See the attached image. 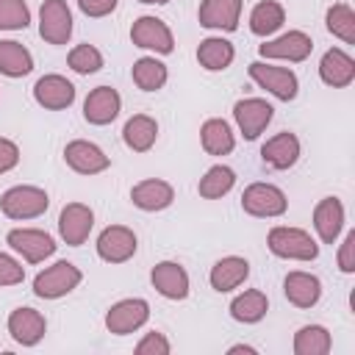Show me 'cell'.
<instances>
[{
	"mask_svg": "<svg viewBox=\"0 0 355 355\" xmlns=\"http://www.w3.org/2000/svg\"><path fill=\"white\" fill-rule=\"evenodd\" d=\"M311 50H313V39L305 31H286V33L258 44L261 58H277V61H288V64L305 61L311 55Z\"/></svg>",
	"mask_w": 355,
	"mask_h": 355,
	"instance_id": "9c48e42d",
	"label": "cell"
},
{
	"mask_svg": "<svg viewBox=\"0 0 355 355\" xmlns=\"http://www.w3.org/2000/svg\"><path fill=\"white\" fill-rule=\"evenodd\" d=\"M50 208V197L44 189L39 186H28V183H19V186H11L0 194V211L8 216V219H17V222H25V219H36L42 216L44 211Z\"/></svg>",
	"mask_w": 355,
	"mask_h": 355,
	"instance_id": "7a4b0ae2",
	"label": "cell"
},
{
	"mask_svg": "<svg viewBox=\"0 0 355 355\" xmlns=\"http://www.w3.org/2000/svg\"><path fill=\"white\" fill-rule=\"evenodd\" d=\"M83 280V272L72 261H55L53 266H44L33 277V294L39 300H61L69 291H75Z\"/></svg>",
	"mask_w": 355,
	"mask_h": 355,
	"instance_id": "3957f363",
	"label": "cell"
},
{
	"mask_svg": "<svg viewBox=\"0 0 355 355\" xmlns=\"http://www.w3.org/2000/svg\"><path fill=\"white\" fill-rule=\"evenodd\" d=\"M64 161L78 175H100L111 166V158L94 141H86V139H72L64 147Z\"/></svg>",
	"mask_w": 355,
	"mask_h": 355,
	"instance_id": "9a60e30c",
	"label": "cell"
},
{
	"mask_svg": "<svg viewBox=\"0 0 355 355\" xmlns=\"http://www.w3.org/2000/svg\"><path fill=\"white\" fill-rule=\"evenodd\" d=\"M288 208V200L283 194L280 186L275 183H250L244 191H241V211L250 214V216H258V219H275V216H283Z\"/></svg>",
	"mask_w": 355,
	"mask_h": 355,
	"instance_id": "277c9868",
	"label": "cell"
},
{
	"mask_svg": "<svg viewBox=\"0 0 355 355\" xmlns=\"http://www.w3.org/2000/svg\"><path fill=\"white\" fill-rule=\"evenodd\" d=\"M247 277H250V261L241 258V255H225L208 272V283L219 294H227V291L239 288Z\"/></svg>",
	"mask_w": 355,
	"mask_h": 355,
	"instance_id": "cb8c5ba5",
	"label": "cell"
},
{
	"mask_svg": "<svg viewBox=\"0 0 355 355\" xmlns=\"http://www.w3.org/2000/svg\"><path fill=\"white\" fill-rule=\"evenodd\" d=\"M261 161L272 169H291L300 161V139L291 130L275 133L261 144Z\"/></svg>",
	"mask_w": 355,
	"mask_h": 355,
	"instance_id": "603a6c76",
	"label": "cell"
},
{
	"mask_svg": "<svg viewBox=\"0 0 355 355\" xmlns=\"http://www.w3.org/2000/svg\"><path fill=\"white\" fill-rule=\"evenodd\" d=\"M200 144H202V150L208 155H227V153H233L236 136H233L230 122H225L222 116L205 119L202 128H200Z\"/></svg>",
	"mask_w": 355,
	"mask_h": 355,
	"instance_id": "484cf974",
	"label": "cell"
},
{
	"mask_svg": "<svg viewBox=\"0 0 355 355\" xmlns=\"http://www.w3.org/2000/svg\"><path fill=\"white\" fill-rule=\"evenodd\" d=\"M119 0H78V8L92 17V19H100V17H108L114 8H116Z\"/></svg>",
	"mask_w": 355,
	"mask_h": 355,
	"instance_id": "b9f144b4",
	"label": "cell"
},
{
	"mask_svg": "<svg viewBox=\"0 0 355 355\" xmlns=\"http://www.w3.org/2000/svg\"><path fill=\"white\" fill-rule=\"evenodd\" d=\"M130 78H133V83H136L141 92H158V89H164V83L169 80V69H166V64L158 61L155 55H141L139 61H133Z\"/></svg>",
	"mask_w": 355,
	"mask_h": 355,
	"instance_id": "1f68e13d",
	"label": "cell"
},
{
	"mask_svg": "<svg viewBox=\"0 0 355 355\" xmlns=\"http://www.w3.org/2000/svg\"><path fill=\"white\" fill-rule=\"evenodd\" d=\"M333 349L330 330L324 324H302L294 333V352L297 355H327Z\"/></svg>",
	"mask_w": 355,
	"mask_h": 355,
	"instance_id": "d6a6232c",
	"label": "cell"
},
{
	"mask_svg": "<svg viewBox=\"0 0 355 355\" xmlns=\"http://www.w3.org/2000/svg\"><path fill=\"white\" fill-rule=\"evenodd\" d=\"M17 164H19V147H17V141L0 136V175L11 172Z\"/></svg>",
	"mask_w": 355,
	"mask_h": 355,
	"instance_id": "60d3db41",
	"label": "cell"
},
{
	"mask_svg": "<svg viewBox=\"0 0 355 355\" xmlns=\"http://www.w3.org/2000/svg\"><path fill=\"white\" fill-rule=\"evenodd\" d=\"M172 352V344L164 333L153 330V333H144L136 344V355H169Z\"/></svg>",
	"mask_w": 355,
	"mask_h": 355,
	"instance_id": "74e56055",
	"label": "cell"
},
{
	"mask_svg": "<svg viewBox=\"0 0 355 355\" xmlns=\"http://www.w3.org/2000/svg\"><path fill=\"white\" fill-rule=\"evenodd\" d=\"M338 269L344 275H352L355 272V230H349L338 247Z\"/></svg>",
	"mask_w": 355,
	"mask_h": 355,
	"instance_id": "ab89813d",
	"label": "cell"
},
{
	"mask_svg": "<svg viewBox=\"0 0 355 355\" xmlns=\"http://www.w3.org/2000/svg\"><path fill=\"white\" fill-rule=\"evenodd\" d=\"M33 100L44 108V111H64L75 103V86L72 80H67L64 75H42L33 83Z\"/></svg>",
	"mask_w": 355,
	"mask_h": 355,
	"instance_id": "2e32d148",
	"label": "cell"
},
{
	"mask_svg": "<svg viewBox=\"0 0 355 355\" xmlns=\"http://www.w3.org/2000/svg\"><path fill=\"white\" fill-rule=\"evenodd\" d=\"M122 111V97L114 86H97L83 100V119L89 125H111Z\"/></svg>",
	"mask_w": 355,
	"mask_h": 355,
	"instance_id": "e0dca14e",
	"label": "cell"
},
{
	"mask_svg": "<svg viewBox=\"0 0 355 355\" xmlns=\"http://www.w3.org/2000/svg\"><path fill=\"white\" fill-rule=\"evenodd\" d=\"M247 72H250V78H252L261 89H266L272 97H277V100H283V103L294 100L297 92H300L297 75H294L291 69H286V67H275V64H266V61H252V64L247 67Z\"/></svg>",
	"mask_w": 355,
	"mask_h": 355,
	"instance_id": "5b68a950",
	"label": "cell"
},
{
	"mask_svg": "<svg viewBox=\"0 0 355 355\" xmlns=\"http://www.w3.org/2000/svg\"><path fill=\"white\" fill-rule=\"evenodd\" d=\"M25 280V266L8 255V252H0V288L6 286H19Z\"/></svg>",
	"mask_w": 355,
	"mask_h": 355,
	"instance_id": "f35d334b",
	"label": "cell"
},
{
	"mask_svg": "<svg viewBox=\"0 0 355 355\" xmlns=\"http://www.w3.org/2000/svg\"><path fill=\"white\" fill-rule=\"evenodd\" d=\"M197 19L208 31L233 33L241 19V0H202L197 8Z\"/></svg>",
	"mask_w": 355,
	"mask_h": 355,
	"instance_id": "d6986e66",
	"label": "cell"
},
{
	"mask_svg": "<svg viewBox=\"0 0 355 355\" xmlns=\"http://www.w3.org/2000/svg\"><path fill=\"white\" fill-rule=\"evenodd\" d=\"M272 116H275V108L263 97H241L233 105V119H236V125L247 141H255L266 130Z\"/></svg>",
	"mask_w": 355,
	"mask_h": 355,
	"instance_id": "30bf717a",
	"label": "cell"
},
{
	"mask_svg": "<svg viewBox=\"0 0 355 355\" xmlns=\"http://www.w3.org/2000/svg\"><path fill=\"white\" fill-rule=\"evenodd\" d=\"M97 255L105 261V263H125L136 255L139 250V239L130 227L125 225H108L103 227V233L97 236Z\"/></svg>",
	"mask_w": 355,
	"mask_h": 355,
	"instance_id": "8fae6325",
	"label": "cell"
},
{
	"mask_svg": "<svg viewBox=\"0 0 355 355\" xmlns=\"http://www.w3.org/2000/svg\"><path fill=\"white\" fill-rule=\"evenodd\" d=\"M227 352H230V355H236V352H247V355H255V347H250V344H233V347H227Z\"/></svg>",
	"mask_w": 355,
	"mask_h": 355,
	"instance_id": "7bdbcfd3",
	"label": "cell"
},
{
	"mask_svg": "<svg viewBox=\"0 0 355 355\" xmlns=\"http://www.w3.org/2000/svg\"><path fill=\"white\" fill-rule=\"evenodd\" d=\"M139 3H144V6H166L169 0H139Z\"/></svg>",
	"mask_w": 355,
	"mask_h": 355,
	"instance_id": "ee69618b",
	"label": "cell"
},
{
	"mask_svg": "<svg viewBox=\"0 0 355 355\" xmlns=\"http://www.w3.org/2000/svg\"><path fill=\"white\" fill-rule=\"evenodd\" d=\"M158 139V122L147 114H133L122 128V141L133 153H147Z\"/></svg>",
	"mask_w": 355,
	"mask_h": 355,
	"instance_id": "4316f807",
	"label": "cell"
},
{
	"mask_svg": "<svg viewBox=\"0 0 355 355\" xmlns=\"http://www.w3.org/2000/svg\"><path fill=\"white\" fill-rule=\"evenodd\" d=\"M313 230L322 244H336L344 230V202L338 197H322L313 208Z\"/></svg>",
	"mask_w": 355,
	"mask_h": 355,
	"instance_id": "7402d4cb",
	"label": "cell"
},
{
	"mask_svg": "<svg viewBox=\"0 0 355 355\" xmlns=\"http://www.w3.org/2000/svg\"><path fill=\"white\" fill-rule=\"evenodd\" d=\"M39 36L47 44H67L72 36V11L67 0H44L39 8Z\"/></svg>",
	"mask_w": 355,
	"mask_h": 355,
	"instance_id": "7c38bea8",
	"label": "cell"
},
{
	"mask_svg": "<svg viewBox=\"0 0 355 355\" xmlns=\"http://www.w3.org/2000/svg\"><path fill=\"white\" fill-rule=\"evenodd\" d=\"M283 294L294 308H313L322 300V280L311 272H288L283 280Z\"/></svg>",
	"mask_w": 355,
	"mask_h": 355,
	"instance_id": "d4e9b609",
	"label": "cell"
},
{
	"mask_svg": "<svg viewBox=\"0 0 355 355\" xmlns=\"http://www.w3.org/2000/svg\"><path fill=\"white\" fill-rule=\"evenodd\" d=\"M324 28L344 44H355V11L347 3H333L324 11Z\"/></svg>",
	"mask_w": 355,
	"mask_h": 355,
	"instance_id": "e575fe53",
	"label": "cell"
},
{
	"mask_svg": "<svg viewBox=\"0 0 355 355\" xmlns=\"http://www.w3.org/2000/svg\"><path fill=\"white\" fill-rule=\"evenodd\" d=\"M283 22H286V8L277 0H261L250 11V31L255 36H263L266 39V36L277 33L283 28Z\"/></svg>",
	"mask_w": 355,
	"mask_h": 355,
	"instance_id": "4dcf8cb0",
	"label": "cell"
},
{
	"mask_svg": "<svg viewBox=\"0 0 355 355\" xmlns=\"http://www.w3.org/2000/svg\"><path fill=\"white\" fill-rule=\"evenodd\" d=\"M6 244L17 252V255H22L28 263H42V261H47L53 252H55V241H53V236L50 233H44V230H39V227H14V230H8L6 233Z\"/></svg>",
	"mask_w": 355,
	"mask_h": 355,
	"instance_id": "ba28073f",
	"label": "cell"
},
{
	"mask_svg": "<svg viewBox=\"0 0 355 355\" xmlns=\"http://www.w3.org/2000/svg\"><path fill=\"white\" fill-rule=\"evenodd\" d=\"M33 72V55L25 44L14 39L0 42V75L6 78H25Z\"/></svg>",
	"mask_w": 355,
	"mask_h": 355,
	"instance_id": "f546056e",
	"label": "cell"
},
{
	"mask_svg": "<svg viewBox=\"0 0 355 355\" xmlns=\"http://www.w3.org/2000/svg\"><path fill=\"white\" fill-rule=\"evenodd\" d=\"M67 67L78 75H94L103 69V53L94 44H75L67 55Z\"/></svg>",
	"mask_w": 355,
	"mask_h": 355,
	"instance_id": "d590c367",
	"label": "cell"
},
{
	"mask_svg": "<svg viewBox=\"0 0 355 355\" xmlns=\"http://www.w3.org/2000/svg\"><path fill=\"white\" fill-rule=\"evenodd\" d=\"M6 327H8V336H11L17 344H22V347H36V344L44 338V333H47V319H44V313H39L36 308L19 305V308H14V311L8 313Z\"/></svg>",
	"mask_w": 355,
	"mask_h": 355,
	"instance_id": "5bb4252c",
	"label": "cell"
},
{
	"mask_svg": "<svg viewBox=\"0 0 355 355\" xmlns=\"http://www.w3.org/2000/svg\"><path fill=\"white\" fill-rule=\"evenodd\" d=\"M266 311H269V297L261 288H247V291L236 294L233 302H230V316L241 324L261 322L266 316Z\"/></svg>",
	"mask_w": 355,
	"mask_h": 355,
	"instance_id": "f1b7e54d",
	"label": "cell"
},
{
	"mask_svg": "<svg viewBox=\"0 0 355 355\" xmlns=\"http://www.w3.org/2000/svg\"><path fill=\"white\" fill-rule=\"evenodd\" d=\"M147 319H150V302L141 297L119 300L105 311V327L114 336H130L139 327H144Z\"/></svg>",
	"mask_w": 355,
	"mask_h": 355,
	"instance_id": "8992f818",
	"label": "cell"
},
{
	"mask_svg": "<svg viewBox=\"0 0 355 355\" xmlns=\"http://www.w3.org/2000/svg\"><path fill=\"white\" fill-rule=\"evenodd\" d=\"M236 186V172L225 164H214L211 169H205V175L197 183V194L202 200H219L225 197L230 189Z\"/></svg>",
	"mask_w": 355,
	"mask_h": 355,
	"instance_id": "836d02e7",
	"label": "cell"
},
{
	"mask_svg": "<svg viewBox=\"0 0 355 355\" xmlns=\"http://www.w3.org/2000/svg\"><path fill=\"white\" fill-rule=\"evenodd\" d=\"M266 247L272 255L286 261H313L319 255L316 239L308 230L291 227V225H275L266 236Z\"/></svg>",
	"mask_w": 355,
	"mask_h": 355,
	"instance_id": "6da1fadb",
	"label": "cell"
},
{
	"mask_svg": "<svg viewBox=\"0 0 355 355\" xmlns=\"http://www.w3.org/2000/svg\"><path fill=\"white\" fill-rule=\"evenodd\" d=\"M130 42H133V47H141V50H150L158 55H169L175 50V36H172L169 25L150 14L139 17L130 25Z\"/></svg>",
	"mask_w": 355,
	"mask_h": 355,
	"instance_id": "52a82bcc",
	"label": "cell"
},
{
	"mask_svg": "<svg viewBox=\"0 0 355 355\" xmlns=\"http://www.w3.org/2000/svg\"><path fill=\"white\" fill-rule=\"evenodd\" d=\"M31 25V8L25 0H0V31H25Z\"/></svg>",
	"mask_w": 355,
	"mask_h": 355,
	"instance_id": "8d00e7d4",
	"label": "cell"
},
{
	"mask_svg": "<svg viewBox=\"0 0 355 355\" xmlns=\"http://www.w3.org/2000/svg\"><path fill=\"white\" fill-rule=\"evenodd\" d=\"M233 58H236V47L222 36H208L197 47V61L205 72H222L233 64Z\"/></svg>",
	"mask_w": 355,
	"mask_h": 355,
	"instance_id": "83f0119b",
	"label": "cell"
},
{
	"mask_svg": "<svg viewBox=\"0 0 355 355\" xmlns=\"http://www.w3.org/2000/svg\"><path fill=\"white\" fill-rule=\"evenodd\" d=\"M319 78L330 89H347L355 80V58L341 47H330L319 61Z\"/></svg>",
	"mask_w": 355,
	"mask_h": 355,
	"instance_id": "44dd1931",
	"label": "cell"
},
{
	"mask_svg": "<svg viewBox=\"0 0 355 355\" xmlns=\"http://www.w3.org/2000/svg\"><path fill=\"white\" fill-rule=\"evenodd\" d=\"M130 202L139 211L155 214V211H164L175 202V189H172V183H166L161 178H147L130 189Z\"/></svg>",
	"mask_w": 355,
	"mask_h": 355,
	"instance_id": "ffe728a7",
	"label": "cell"
},
{
	"mask_svg": "<svg viewBox=\"0 0 355 355\" xmlns=\"http://www.w3.org/2000/svg\"><path fill=\"white\" fill-rule=\"evenodd\" d=\"M94 227V211L86 202H67L58 214V236L69 247H80Z\"/></svg>",
	"mask_w": 355,
	"mask_h": 355,
	"instance_id": "4fadbf2b",
	"label": "cell"
},
{
	"mask_svg": "<svg viewBox=\"0 0 355 355\" xmlns=\"http://www.w3.org/2000/svg\"><path fill=\"white\" fill-rule=\"evenodd\" d=\"M150 283L166 300H186L189 291H191L189 272L178 261H161V263H155L153 272H150Z\"/></svg>",
	"mask_w": 355,
	"mask_h": 355,
	"instance_id": "ac0fdd59",
	"label": "cell"
}]
</instances>
